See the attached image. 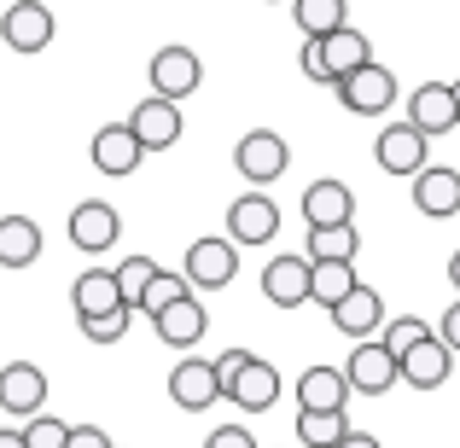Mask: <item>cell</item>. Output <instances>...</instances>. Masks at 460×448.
Listing matches in <instances>:
<instances>
[{"label":"cell","instance_id":"cell-1","mask_svg":"<svg viewBox=\"0 0 460 448\" xmlns=\"http://www.w3.org/2000/svg\"><path fill=\"white\" fill-rule=\"evenodd\" d=\"M216 379H222V402H234L239 414H269L280 402V373L239 344L216 356Z\"/></svg>","mask_w":460,"mask_h":448},{"label":"cell","instance_id":"cell-2","mask_svg":"<svg viewBox=\"0 0 460 448\" xmlns=\"http://www.w3.org/2000/svg\"><path fill=\"white\" fill-rule=\"evenodd\" d=\"M181 274H187L192 292H222V285H234V274H239V245H234L227 233L192 239V245H187V262H181Z\"/></svg>","mask_w":460,"mask_h":448},{"label":"cell","instance_id":"cell-3","mask_svg":"<svg viewBox=\"0 0 460 448\" xmlns=\"http://www.w3.org/2000/svg\"><path fill=\"white\" fill-rule=\"evenodd\" d=\"M332 93H338V105L356 111V117H385L396 105V76L379 65V58H367V65L349 70L344 82H332Z\"/></svg>","mask_w":460,"mask_h":448},{"label":"cell","instance_id":"cell-4","mask_svg":"<svg viewBox=\"0 0 460 448\" xmlns=\"http://www.w3.org/2000/svg\"><path fill=\"white\" fill-rule=\"evenodd\" d=\"M234 169L251 180V187H274V180L292 169V146H286L274 128H251V135L234 146Z\"/></svg>","mask_w":460,"mask_h":448},{"label":"cell","instance_id":"cell-5","mask_svg":"<svg viewBox=\"0 0 460 448\" xmlns=\"http://www.w3.org/2000/svg\"><path fill=\"white\" fill-rule=\"evenodd\" d=\"M169 402L187 408V414H204V408L222 402V379H216V361H204V356H192V349H187V356L169 367Z\"/></svg>","mask_w":460,"mask_h":448},{"label":"cell","instance_id":"cell-6","mask_svg":"<svg viewBox=\"0 0 460 448\" xmlns=\"http://www.w3.org/2000/svg\"><path fill=\"white\" fill-rule=\"evenodd\" d=\"M53 6H41V0H12L6 12H0V41L12 47V53H41V47H53Z\"/></svg>","mask_w":460,"mask_h":448},{"label":"cell","instance_id":"cell-7","mask_svg":"<svg viewBox=\"0 0 460 448\" xmlns=\"http://www.w3.org/2000/svg\"><path fill=\"white\" fill-rule=\"evenodd\" d=\"M146 76H152V93L157 100H187V93H199V82H204V65H199V53L192 47H157L152 53V65H146Z\"/></svg>","mask_w":460,"mask_h":448},{"label":"cell","instance_id":"cell-8","mask_svg":"<svg viewBox=\"0 0 460 448\" xmlns=\"http://www.w3.org/2000/svg\"><path fill=\"white\" fill-rule=\"evenodd\" d=\"M274 233H280V204L262 187L239 192V198L227 204V239H234V245H269Z\"/></svg>","mask_w":460,"mask_h":448},{"label":"cell","instance_id":"cell-9","mask_svg":"<svg viewBox=\"0 0 460 448\" xmlns=\"http://www.w3.org/2000/svg\"><path fill=\"white\" fill-rule=\"evenodd\" d=\"M344 379H349L356 396H385L396 379H402V367H396V356L379 344V338H361V344L349 349V361H344Z\"/></svg>","mask_w":460,"mask_h":448},{"label":"cell","instance_id":"cell-10","mask_svg":"<svg viewBox=\"0 0 460 448\" xmlns=\"http://www.w3.org/2000/svg\"><path fill=\"white\" fill-rule=\"evenodd\" d=\"M41 408H47V373L35 361H6L0 367V414L35 419Z\"/></svg>","mask_w":460,"mask_h":448},{"label":"cell","instance_id":"cell-11","mask_svg":"<svg viewBox=\"0 0 460 448\" xmlns=\"http://www.w3.org/2000/svg\"><path fill=\"white\" fill-rule=\"evenodd\" d=\"M426 152H431V140L420 135L408 117L391 123V128H379V146H373V157H379L385 175H402V180H414L420 169H426Z\"/></svg>","mask_w":460,"mask_h":448},{"label":"cell","instance_id":"cell-12","mask_svg":"<svg viewBox=\"0 0 460 448\" xmlns=\"http://www.w3.org/2000/svg\"><path fill=\"white\" fill-rule=\"evenodd\" d=\"M70 245L76 250H88V257H100V250H111L117 239H123V215L111 210V204H100V198H88V204H76L70 210Z\"/></svg>","mask_w":460,"mask_h":448},{"label":"cell","instance_id":"cell-13","mask_svg":"<svg viewBox=\"0 0 460 448\" xmlns=\"http://www.w3.org/2000/svg\"><path fill=\"white\" fill-rule=\"evenodd\" d=\"M396 367H402V384H414V391H443L449 373H455V349L443 344L438 332H426L402 361H396Z\"/></svg>","mask_w":460,"mask_h":448},{"label":"cell","instance_id":"cell-14","mask_svg":"<svg viewBox=\"0 0 460 448\" xmlns=\"http://www.w3.org/2000/svg\"><path fill=\"white\" fill-rule=\"evenodd\" d=\"M88 157H93V169H100V175H117V180H123V175H135V169H140L146 146L135 140V128H128V123H100Z\"/></svg>","mask_w":460,"mask_h":448},{"label":"cell","instance_id":"cell-15","mask_svg":"<svg viewBox=\"0 0 460 448\" xmlns=\"http://www.w3.org/2000/svg\"><path fill=\"white\" fill-rule=\"evenodd\" d=\"M326 314H332V326L349 338V344H361V338H379V326H385V297L373 292V285H361V280H356V292L338 297Z\"/></svg>","mask_w":460,"mask_h":448},{"label":"cell","instance_id":"cell-16","mask_svg":"<svg viewBox=\"0 0 460 448\" xmlns=\"http://www.w3.org/2000/svg\"><path fill=\"white\" fill-rule=\"evenodd\" d=\"M128 128H135V140L146 152H169L181 140V105L175 100H157V93H146V100L128 111Z\"/></svg>","mask_w":460,"mask_h":448},{"label":"cell","instance_id":"cell-17","mask_svg":"<svg viewBox=\"0 0 460 448\" xmlns=\"http://www.w3.org/2000/svg\"><path fill=\"white\" fill-rule=\"evenodd\" d=\"M152 332L164 338L169 349H199V338L210 332V314H204V303L187 292V297L169 303V309H157V314H152Z\"/></svg>","mask_w":460,"mask_h":448},{"label":"cell","instance_id":"cell-18","mask_svg":"<svg viewBox=\"0 0 460 448\" xmlns=\"http://www.w3.org/2000/svg\"><path fill=\"white\" fill-rule=\"evenodd\" d=\"M414 204H420V215H431V222H449V215H460V169L426 163L414 175Z\"/></svg>","mask_w":460,"mask_h":448},{"label":"cell","instance_id":"cell-19","mask_svg":"<svg viewBox=\"0 0 460 448\" xmlns=\"http://www.w3.org/2000/svg\"><path fill=\"white\" fill-rule=\"evenodd\" d=\"M356 222V192L344 187V180H314V187H304V227H344Z\"/></svg>","mask_w":460,"mask_h":448},{"label":"cell","instance_id":"cell-20","mask_svg":"<svg viewBox=\"0 0 460 448\" xmlns=\"http://www.w3.org/2000/svg\"><path fill=\"white\" fill-rule=\"evenodd\" d=\"M408 123H414L426 140L449 135V128H455V93H449V82H420V88L408 93Z\"/></svg>","mask_w":460,"mask_h":448},{"label":"cell","instance_id":"cell-21","mask_svg":"<svg viewBox=\"0 0 460 448\" xmlns=\"http://www.w3.org/2000/svg\"><path fill=\"white\" fill-rule=\"evenodd\" d=\"M262 297L274 309H304L309 303V257H274L262 268Z\"/></svg>","mask_w":460,"mask_h":448},{"label":"cell","instance_id":"cell-22","mask_svg":"<svg viewBox=\"0 0 460 448\" xmlns=\"http://www.w3.org/2000/svg\"><path fill=\"white\" fill-rule=\"evenodd\" d=\"M349 402V379L344 367H309L297 373V408H309V414H332V408Z\"/></svg>","mask_w":460,"mask_h":448},{"label":"cell","instance_id":"cell-23","mask_svg":"<svg viewBox=\"0 0 460 448\" xmlns=\"http://www.w3.org/2000/svg\"><path fill=\"white\" fill-rule=\"evenodd\" d=\"M314 41H321V58H326V76H332V82H344L349 70H361L373 58L367 35L349 30V23H344V30H332V35H314Z\"/></svg>","mask_w":460,"mask_h":448},{"label":"cell","instance_id":"cell-24","mask_svg":"<svg viewBox=\"0 0 460 448\" xmlns=\"http://www.w3.org/2000/svg\"><path fill=\"white\" fill-rule=\"evenodd\" d=\"M70 297H76V314H82V321H93V314H111V309H128L123 292H117V274H111V268H88V274H76Z\"/></svg>","mask_w":460,"mask_h":448},{"label":"cell","instance_id":"cell-25","mask_svg":"<svg viewBox=\"0 0 460 448\" xmlns=\"http://www.w3.org/2000/svg\"><path fill=\"white\" fill-rule=\"evenodd\" d=\"M41 257V227L30 215H0V268H30Z\"/></svg>","mask_w":460,"mask_h":448},{"label":"cell","instance_id":"cell-26","mask_svg":"<svg viewBox=\"0 0 460 448\" xmlns=\"http://www.w3.org/2000/svg\"><path fill=\"white\" fill-rule=\"evenodd\" d=\"M349 292H356V262H309V303L332 309Z\"/></svg>","mask_w":460,"mask_h":448},{"label":"cell","instance_id":"cell-27","mask_svg":"<svg viewBox=\"0 0 460 448\" xmlns=\"http://www.w3.org/2000/svg\"><path fill=\"white\" fill-rule=\"evenodd\" d=\"M356 250H361L356 222H344V227H309V262H356Z\"/></svg>","mask_w":460,"mask_h":448},{"label":"cell","instance_id":"cell-28","mask_svg":"<svg viewBox=\"0 0 460 448\" xmlns=\"http://www.w3.org/2000/svg\"><path fill=\"white\" fill-rule=\"evenodd\" d=\"M344 437H349L344 408H332V414H309V408H297V443H304V448H338Z\"/></svg>","mask_w":460,"mask_h":448},{"label":"cell","instance_id":"cell-29","mask_svg":"<svg viewBox=\"0 0 460 448\" xmlns=\"http://www.w3.org/2000/svg\"><path fill=\"white\" fill-rule=\"evenodd\" d=\"M292 18H297V30L304 35H332V30H344V0H292Z\"/></svg>","mask_w":460,"mask_h":448},{"label":"cell","instance_id":"cell-30","mask_svg":"<svg viewBox=\"0 0 460 448\" xmlns=\"http://www.w3.org/2000/svg\"><path fill=\"white\" fill-rule=\"evenodd\" d=\"M187 292H192V285H187V274H175V268H157V274H152V285H146V297H140V309H135V314H146V321H152L157 309H169V303H175V297H187Z\"/></svg>","mask_w":460,"mask_h":448},{"label":"cell","instance_id":"cell-31","mask_svg":"<svg viewBox=\"0 0 460 448\" xmlns=\"http://www.w3.org/2000/svg\"><path fill=\"white\" fill-rule=\"evenodd\" d=\"M111 274H117V292H123V303H128V309H140V297H146L157 262H152V257H128V262H117Z\"/></svg>","mask_w":460,"mask_h":448},{"label":"cell","instance_id":"cell-32","mask_svg":"<svg viewBox=\"0 0 460 448\" xmlns=\"http://www.w3.org/2000/svg\"><path fill=\"white\" fill-rule=\"evenodd\" d=\"M426 332H431V326L420 321V314H396V321H385V326H379V344L391 349L396 361H402V356H408V349H414V344H420Z\"/></svg>","mask_w":460,"mask_h":448},{"label":"cell","instance_id":"cell-33","mask_svg":"<svg viewBox=\"0 0 460 448\" xmlns=\"http://www.w3.org/2000/svg\"><path fill=\"white\" fill-rule=\"evenodd\" d=\"M65 437H70V426H65V419H53L47 408L23 426V448H65Z\"/></svg>","mask_w":460,"mask_h":448},{"label":"cell","instance_id":"cell-34","mask_svg":"<svg viewBox=\"0 0 460 448\" xmlns=\"http://www.w3.org/2000/svg\"><path fill=\"white\" fill-rule=\"evenodd\" d=\"M128 314H135V309H111V314H93V321H82L88 344H117V338L128 332Z\"/></svg>","mask_w":460,"mask_h":448},{"label":"cell","instance_id":"cell-35","mask_svg":"<svg viewBox=\"0 0 460 448\" xmlns=\"http://www.w3.org/2000/svg\"><path fill=\"white\" fill-rule=\"evenodd\" d=\"M297 65H304V76H309V82L332 88V76H326V58H321V41H314V35H304V53H297Z\"/></svg>","mask_w":460,"mask_h":448},{"label":"cell","instance_id":"cell-36","mask_svg":"<svg viewBox=\"0 0 460 448\" xmlns=\"http://www.w3.org/2000/svg\"><path fill=\"white\" fill-rule=\"evenodd\" d=\"M204 448H257V437H251L245 426H216L210 437H204Z\"/></svg>","mask_w":460,"mask_h":448},{"label":"cell","instance_id":"cell-37","mask_svg":"<svg viewBox=\"0 0 460 448\" xmlns=\"http://www.w3.org/2000/svg\"><path fill=\"white\" fill-rule=\"evenodd\" d=\"M431 332H438V338H443V344H449V349H455V356H460V303H449V309H443V321H438V326H431Z\"/></svg>","mask_w":460,"mask_h":448},{"label":"cell","instance_id":"cell-38","mask_svg":"<svg viewBox=\"0 0 460 448\" xmlns=\"http://www.w3.org/2000/svg\"><path fill=\"white\" fill-rule=\"evenodd\" d=\"M65 448H111V437H105L100 426H70V437H65Z\"/></svg>","mask_w":460,"mask_h":448},{"label":"cell","instance_id":"cell-39","mask_svg":"<svg viewBox=\"0 0 460 448\" xmlns=\"http://www.w3.org/2000/svg\"><path fill=\"white\" fill-rule=\"evenodd\" d=\"M338 448H385V443H379V437H367V431H356V426H349V437L338 443Z\"/></svg>","mask_w":460,"mask_h":448},{"label":"cell","instance_id":"cell-40","mask_svg":"<svg viewBox=\"0 0 460 448\" xmlns=\"http://www.w3.org/2000/svg\"><path fill=\"white\" fill-rule=\"evenodd\" d=\"M0 448H23V431H12V426H0Z\"/></svg>","mask_w":460,"mask_h":448},{"label":"cell","instance_id":"cell-41","mask_svg":"<svg viewBox=\"0 0 460 448\" xmlns=\"http://www.w3.org/2000/svg\"><path fill=\"white\" fill-rule=\"evenodd\" d=\"M449 285H455V292H460V250H455V257H449Z\"/></svg>","mask_w":460,"mask_h":448},{"label":"cell","instance_id":"cell-42","mask_svg":"<svg viewBox=\"0 0 460 448\" xmlns=\"http://www.w3.org/2000/svg\"><path fill=\"white\" fill-rule=\"evenodd\" d=\"M449 93H455V128H460V76L449 82Z\"/></svg>","mask_w":460,"mask_h":448},{"label":"cell","instance_id":"cell-43","mask_svg":"<svg viewBox=\"0 0 460 448\" xmlns=\"http://www.w3.org/2000/svg\"><path fill=\"white\" fill-rule=\"evenodd\" d=\"M111 448H117V443H111Z\"/></svg>","mask_w":460,"mask_h":448}]
</instances>
